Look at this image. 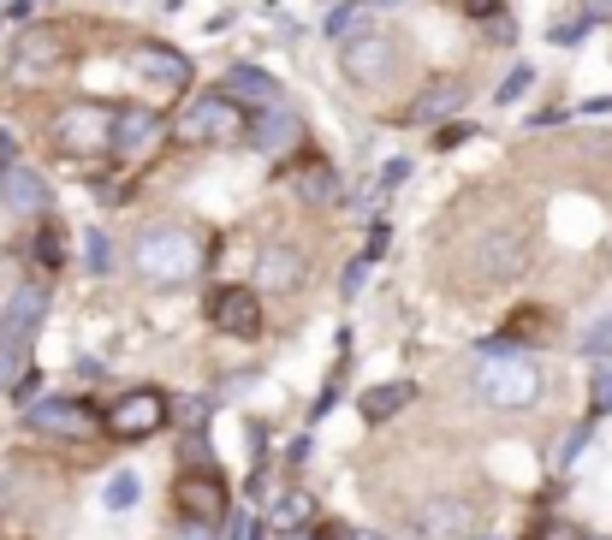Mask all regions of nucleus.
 <instances>
[{"instance_id":"1","label":"nucleus","mask_w":612,"mask_h":540,"mask_svg":"<svg viewBox=\"0 0 612 540\" xmlns=\"http://www.w3.org/2000/svg\"><path fill=\"white\" fill-rule=\"evenodd\" d=\"M202 261H209V250H202V238L185 221H162V226H143L137 244H131V268H137L143 285L155 291H179L191 285L202 273Z\"/></svg>"},{"instance_id":"2","label":"nucleus","mask_w":612,"mask_h":540,"mask_svg":"<svg viewBox=\"0 0 612 540\" xmlns=\"http://www.w3.org/2000/svg\"><path fill=\"white\" fill-rule=\"evenodd\" d=\"M244 125H251V113L232 95L209 90L173 113V143H185V149H226V143H244Z\"/></svg>"},{"instance_id":"3","label":"nucleus","mask_w":612,"mask_h":540,"mask_svg":"<svg viewBox=\"0 0 612 540\" xmlns=\"http://www.w3.org/2000/svg\"><path fill=\"white\" fill-rule=\"evenodd\" d=\"M476 392L493 410H530L542 398V362L523 357V350H493L482 362V374H476Z\"/></svg>"},{"instance_id":"4","label":"nucleus","mask_w":612,"mask_h":540,"mask_svg":"<svg viewBox=\"0 0 612 540\" xmlns=\"http://www.w3.org/2000/svg\"><path fill=\"white\" fill-rule=\"evenodd\" d=\"M113 113L120 108H108V101H66V108H54V120H48V143L60 155H101L113 143Z\"/></svg>"},{"instance_id":"5","label":"nucleus","mask_w":612,"mask_h":540,"mask_svg":"<svg viewBox=\"0 0 612 540\" xmlns=\"http://www.w3.org/2000/svg\"><path fill=\"white\" fill-rule=\"evenodd\" d=\"M173 416V398L162 386H125L120 398L101 410V434L108 440H149V434H162Z\"/></svg>"},{"instance_id":"6","label":"nucleus","mask_w":612,"mask_h":540,"mask_svg":"<svg viewBox=\"0 0 612 540\" xmlns=\"http://www.w3.org/2000/svg\"><path fill=\"white\" fill-rule=\"evenodd\" d=\"M60 60H66L60 31H48V24H24V36L12 42L7 83H19V90H36V83H48L54 71H60Z\"/></svg>"},{"instance_id":"7","label":"nucleus","mask_w":612,"mask_h":540,"mask_svg":"<svg viewBox=\"0 0 612 540\" xmlns=\"http://www.w3.org/2000/svg\"><path fill=\"white\" fill-rule=\"evenodd\" d=\"M173 131V120L162 108H149V101H125L120 113H113V143H108V155H120V160H143Z\"/></svg>"},{"instance_id":"8","label":"nucleus","mask_w":612,"mask_h":540,"mask_svg":"<svg viewBox=\"0 0 612 540\" xmlns=\"http://www.w3.org/2000/svg\"><path fill=\"white\" fill-rule=\"evenodd\" d=\"M392 66H399V48H392L381 31H357V36L340 42V71L352 83H363V90H381L392 78Z\"/></svg>"},{"instance_id":"9","label":"nucleus","mask_w":612,"mask_h":540,"mask_svg":"<svg viewBox=\"0 0 612 540\" xmlns=\"http://www.w3.org/2000/svg\"><path fill=\"white\" fill-rule=\"evenodd\" d=\"M24 428L48 434V440H96L101 416H96V404H84V398H48V404H31Z\"/></svg>"},{"instance_id":"10","label":"nucleus","mask_w":612,"mask_h":540,"mask_svg":"<svg viewBox=\"0 0 612 540\" xmlns=\"http://www.w3.org/2000/svg\"><path fill=\"white\" fill-rule=\"evenodd\" d=\"M209 320L226 333V339H256V333H262V291L214 285L209 291Z\"/></svg>"},{"instance_id":"11","label":"nucleus","mask_w":612,"mask_h":540,"mask_svg":"<svg viewBox=\"0 0 612 540\" xmlns=\"http://www.w3.org/2000/svg\"><path fill=\"white\" fill-rule=\"evenodd\" d=\"M244 143H251L256 155H291V149H303V120H298V108H256L251 113V125H244Z\"/></svg>"},{"instance_id":"12","label":"nucleus","mask_w":612,"mask_h":540,"mask_svg":"<svg viewBox=\"0 0 612 540\" xmlns=\"http://www.w3.org/2000/svg\"><path fill=\"white\" fill-rule=\"evenodd\" d=\"M416 529L429 535V540H470L476 529H482V510H476L470 499H429L416 510Z\"/></svg>"},{"instance_id":"13","label":"nucleus","mask_w":612,"mask_h":540,"mask_svg":"<svg viewBox=\"0 0 612 540\" xmlns=\"http://www.w3.org/2000/svg\"><path fill=\"white\" fill-rule=\"evenodd\" d=\"M173 499H179V517H197V522H221L226 517V487H221L214 470H202V475L185 470L179 487H173Z\"/></svg>"},{"instance_id":"14","label":"nucleus","mask_w":612,"mask_h":540,"mask_svg":"<svg viewBox=\"0 0 612 540\" xmlns=\"http://www.w3.org/2000/svg\"><path fill=\"white\" fill-rule=\"evenodd\" d=\"M221 95H232L244 113H256V108H280V101H286L280 78H268L262 66H232L226 78H221Z\"/></svg>"},{"instance_id":"15","label":"nucleus","mask_w":612,"mask_h":540,"mask_svg":"<svg viewBox=\"0 0 612 540\" xmlns=\"http://www.w3.org/2000/svg\"><path fill=\"white\" fill-rule=\"evenodd\" d=\"M310 280V256L298 244H268L262 250V268H256V291H298Z\"/></svg>"},{"instance_id":"16","label":"nucleus","mask_w":612,"mask_h":540,"mask_svg":"<svg viewBox=\"0 0 612 540\" xmlns=\"http://www.w3.org/2000/svg\"><path fill=\"white\" fill-rule=\"evenodd\" d=\"M137 78L155 83V90H185V83H191V60H185L173 42H143L137 48Z\"/></svg>"},{"instance_id":"17","label":"nucleus","mask_w":612,"mask_h":540,"mask_svg":"<svg viewBox=\"0 0 612 540\" xmlns=\"http://www.w3.org/2000/svg\"><path fill=\"white\" fill-rule=\"evenodd\" d=\"M42 315H48V285H19L7 297V315H0V339H19V345H31V333L42 327Z\"/></svg>"},{"instance_id":"18","label":"nucleus","mask_w":612,"mask_h":540,"mask_svg":"<svg viewBox=\"0 0 612 540\" xmlns=\"http://www.w3.org/2000/svg\"><path fill=\"white\" fill-rule=\"evenodd\" d=\"M518 268H523L518 232H488V238H476V273H482V280H512Z\"/></svg>"},{"instance_id":"19","label":"nucleus","mask_w":612,"mask_h":540,"mask_svg":"<svg viewBox=\"0 0 612 540\" xmlns=\"http://www.w3.org/2000/svg\"><path fill=\"white\" fill-rule=\"evenodd\" d=\"M291 196H303L310 209H327V202H340V172H333L322 155H303L298 167H291Z\"/></svg>"},{"instance_id":"20","label":"nucleus","mask_w":612,"mask_h":540,"mask_svg":"<svg viewBox=\"0 0 612 540\" xmlns=\"http://www.w3.org/2000/svg\"><path fill=\"white\" fill-rule=\"evenodd\" d=\"M0 202H7L12 214H42L48 209V184H42V172H31V167H7L0 172Z\"/></svg>"},{"instance_id":"21","label":"nucleus","mask_w":612,"mask_h":540,"mask_svg":"<svg viewBox=\"0 0 612 540\" xmlns=\"http://www.w3.org/2000/svg\"><path fill=\"white\" fill-rule=\"evenodd\" d=\"M458 101H464V83H458V78H434L429 90L416 95V108L404 113V120H411V125H434V120H446Z\"/></svg>"},{"instance_id":"22","label":"nucleus","mask_w":612,"mask_h":540,"mask_svg":"<svg viewBox=\"0 0 612 540\" xmlns=\"http://www.w3.org/2000/svg\"><path fill=\"white\" fill-rule=\"evenodd\" d=\"M411 398H416V386H411V381L369 386V392H363V421H369V428H381V421H392V416H399Z\"/></svg>"},{"instance_id":"23","label":"nucleus","mask_w":612,"mask_h":540,"mask_svg":"<svg viewBox=\"0 0 612 540\" xmlns=\"http://www.w3.org/2000/svg\"><path fill=\"white\" fill-rule=\"evenodd\" d=\"M84 261H90V273H108V268H113V238H108L101 226L84 232Z\"/></svg>"},{"instance_id":"24","label":"nucleus","mask_w":612,"mask_h":540,"mask_svg":"<svg viewBox=\"0 0 612 540\" xmlns=\"http://www.w3.org/2000/svg\"><path fill=\"white\" fill-rule=\"evenodd\" d=\"M24 374V345L19 339H0V392H12Z\"/></svg>"},{"instance_id":"25","label":"nucleus","mask_w":612,"mask_h":540,"mask_svg":"<svg viewBox=\"0 0 612 540\" xmlns=\"http://www.w3.org/2000/svg\"><path fill=\"white\" fill-rule=\"evenodd\" d=\"M137 475H131V470H120V475H113L108 481V493H101V499H108V510H131V505H137Z\"/></svg>"},{"instance_id":"26","label":"nucleus","mask_w":612,"mask_h":540,"mask_svg":"<svg viewBox=\"0 0 612 540\" xmlns=\"http://www.w3.org/2000/svg\"><path fill=\"white\" fill-rule=\"evenodd\" d=\"M530 83H535V66H512L493 101H500V108H512V101H523V90H530Z\"/></svg>"},{"instance_id":"27","label":"nucleus","mask_w":612,"mask_h":540,"mask_svg":"<svg viewBox=\"0 0 612 540\" xmlns=\"http://www.w3.org/2000/svg\"><path fill=\"white\" fill-rule=\"evenodd\" d=\"M60 226H42L36 232V268H54V273H60Z\"/></svg>"},{"instance_id":"28","label":"nucleus","mask_w":612,"mask_h":540,"mask_svg":"<svg viewBox=\"0 0 612 540\" xmlns=\"http://www.w3.org/2000/svg\"><path fill=\"white\" fill-rule=\"evenodd\" d=\"M589 404H594V416H612V362H607V369H594V381H589Z\"/></svg>"},{"instance_id":"29","label":"nucleus","mask_w":612,"mask_h":540,"mask_svg":"<svg viewBox=\"0 0 612 540\" xmlns=\"http://www.w3.org/2000/svg\"><path fill=\"white\" fill-rule=\"evenodd\" d=\"M404 179H411V160H387V167H381V172H375V191H381V196H387V191H399V184H404Z\"/></svg>"},{"instance_id":"30","label":"nucleus","mask_w":612,"mask_h":540,"mask_svg":"<svg viewBox=\"0 0 612 540\" xmlns=\"http://www.w3.org/2000/svg\"><path fill=\"white\" fill-rule=\"evenodd\" d=\"M185 463H202V470H214V451H209V434H191V440H185Z\"/></svg>"},{"instance_id":"31","label":"nucleus","mask_w":612,"mask_h":540,"mask_svg":"<svg viewBox=\"0 0 612 540\" xmlns=\"http://www.w3.org/2000/svg\"><path fill=\"white\" fill-rule=\"evenodd\" d=\"M274 517H280V522H303V517H310V499H303V493H286V499L274 505Z\"/></svg>"},{"instance_id":"32","label":"nucleus","mask_w":612,"mask_h":540,"mask_svg":"<svg viewBox=\"0 0 612 540\" xmlns=\"http://www.w3.org/2000/svg\"><path fill=\"white\" fill-rule=\"evenodd\" d=\"M582 350H594V357H601V350H612V315H607V320H594L589 339H582Z\"/></svg>"},{"instance_id":"33","label":"nucleus","mask_w":612,"mask_h":540,"mask_svg":"<svg viewBox=\"0 0 612 540\" xmlns=\"http://www.w3.org/2000/svg\"><path fill=\"white\" fill-rule=\"evenodd\" d=\"M387 244H392V226H387V221H375V232H369V250H363V261H381V256H387Z\"/></svg>"},{"instance_id":"34","label":"nucleus","mask_w":612,"mask_h":540,"mask_svg":"<svg viewBox=\"0 0 612 540\" xmlns=\"http://www.w3.org/2000/svg\"><path fill=\"white\" fill-rule=\"evenodd\" d=\"M173 540H221V535H214V522H197V517H185L179 529H173Z\"/></svg>"},{"instance_id":"35","label":"nucleus","mask_w":612,"mask_h":540,"mask_svg":"<svg viewBox=\"0 0 612 540\" xmlns=\"http://www.w3.org/2000/svg\"><path fill=\"white\" fill-rule=\"evenodd\" d=\"M582 31H589V19H577V24H553V42H559V48H571V42H582Z\"/></svg>"},{"instance_id":"36","label":"nucleus","mask_w":612,"mask_h":540,"mask_svg":"<svg viewBox=\"0 0 612 540\" xmlns=\"http://www.w3.org/2000/svg\"><path fill=\"white\" fill-rule=\"evenodd\" d=\"M7 167H19V137L0 125V172H7Z\"/></svg>"},{"instance_id":"37","label":"nucleus","mask_w":612,"mask_h":540,"mask_svg":"<svg viewBox=\"0 0 612 540\" xmlns=\"http://www.w3.org/2000/svg\"><path fill=\"white\" fill-rule=\"evenodd\" d=\"M315 540H357L352 522H315Z\"/></svg>"},{"instance_id":"38","label":"nucleus","mask_w":612,"mask_h":540,"mask_svg":"<svg viewBox=\"0 0 612 540\" xmlns=\"http://www.w3.org/2000/svg\"><path fill=\"white\" fill-rule=\"evenodd\" d=\"M464 137H470V125H446V131H434V149H458Z\"/></svg>"},{"instance_id":"39","label":"nucleus","mask_w":612,"mask_h":540,"mask_svg":"<svg viewBox=\"0 0 612 540\" xmlns=\"http://www.w3.org/2000/svg\"><path fill=\"white\" fill-rule=\"evenodd\" d=\"M458 12H470V19H500V0H464Z\"/></svg>"},{"instance_id":"40","label":"nucleus","mask_w":612,"mask_h":540,"mask_svg":"<svg viewBox=\"0 0 612 540\" xmlns=\"http://www.w3.org/2000/svg\"><path fill=\"white\" fill-rule=\"evenodd\" d=\"M363 273H369V261H352V268H345V297H357V285H363Z\"/></svg>"},{"instance_id":"41","label":"nucleus","mask_w":612,"mask_h":540,"mask_svg":"<svg viewBox=\"0 0 612 540\" xmlns=\"http://www.w3.org/2000/svg\"><path fill=\"white\" fill-rule=\"evenodd\" d=\"M582 446H589V428H577V434H571V440H565V451H559V458H565V463H571V458H577V451H582Z\"/></svg>"},{"instance_id":"42","label":"nucleus","mask_w":612,"mask_h":540,"mask_svg":"<svg viewBox=\"0 0 612 540\" xmlns=\"http://www.w3.org/2000/svg\"><path fill=\"white\" fill-rule=\"evenodd\" d=\"M232 540H262V522H238V535Z\"/></svg>"},{"instance_id":"43","label":"nucleus","mask_w":612,"mask_h":540,"mask_svg":"<svg viewBox=\"0 0 612 540\" xmlns=\"http://www.w3.org/2000/svg\"><path fill=\"white\" fill-rule=\"evenodd\" d=\"M286 540H315V529H286Z\"/></svg>"},{"instance_id":"44","label":"nucleus","mask_w":612,"mask_h":540,"mask_svg":"<svg viewBox=\"0 0 612 540\" xmlns=\"http://www.w3.org/2000/svg\"><path fill=\"white\" fill-rule=\"evenodd\" d=\"M387 540H429V535H422V529H404V535H387Z\"/></svg>"},{"instance_id":"45","label":"nucleus","mask_w":612,"mask_h":540,"mask_svg":"<svg viewBox=\"0 0 612 540\" xmlns=\"http://www.w3.org/2000/svg\"><path fill=\"white\" fill-rule=\"evenodd\" d=\"M363 7H369V12H375V7H399V0H363Z\"/></svg>"}]
</instances>
